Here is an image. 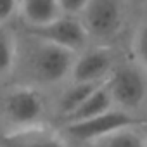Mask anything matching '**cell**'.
<instances>
[{
	"label": "cell",
	"instance_id": "obj_1",
	"mask_svg": "<svg viewBox=\"0 0 147 147\" xmlns=\"http://www.w3.org/2000/svg\"><path fill=\"white\" fill-rule=\"evenodd\" d=\"M35 40L36 43L30 57L33 75L43 83H57L66 76H71V69L78 52L45 40Z\"/></svg>",
	"mask_w": 147,
	"mask_h": 147
},
{
	"label": "cell",
	"instance_id": "obj_2",
	"mask_svg": "<svg viewBox=\"0 0 147 147\" xmlns=\"http://www.w3.org/2000/svg\"><path fill=\"white\" fill-rule=\"evenodd\" d=\"M106 83L114 104L125 111L138 107L147 95L145 69L142 66L123 64L109 73Z\"/></svg>",
	"mask_w": 147,
	"mask_h": 147
},
{
	"label": "cell",
	"instance_id": "obj_3",
	"mask_svg": "<svg viewBox=\"0 0 147 147\" xmlns=\"http://www.w3.org/2000/svg\"><path fill=\"white\" fill-rule=\"evenodd\" d=\"M135 125V118L125 111V109H107L97 116L87 118V119H80V121H67L66 126V133L76 140L82 142H99L104 137L126 128V126H133Z\"/></svg>",
	"mask_w": 147,
	"mask_h": 147
},
{
	"label": "cell",
	"instance_id": "obj_4",
	"mask_svg": "<svg viewBox=\"0 0 147 147\" xmlns=\"http://www.w3.org/2000/svg\"><path fill=\"white\" fill-rule=\"evenodd\" d=\"M30 35L33 38L45 40V42L66 47L69 50H75V52L83 50L90 38L80 18L73 14H61L45 24L31 26Z\"/></svg>",
	"mask_w": 147,
	"mask_h": 147
},
{
	"label": "cell",
	"instance_id": "obj_5",
	"mask_svg": "<svg viewBox=\"0 0 147 147\" xmlns=\"http://www.w3.org/2000/svg\"><path fill=\"white\" fill-rule=\"evenodd\" d=\"M88 36L106 40L118 33L123 23L121 0H88L78 14Z\"/></svg>",
	"mask_w": 147,
	"mask_h": 147
},
{
	"label": "cell",
	"instance_id": "obj_6",
	"mask_svg": "<svg viewBox=\"0 0 147 147\" xmlns=\"http://www.w3.org/2000/svg\"><path fill=\"white\" fill-rule=\"evenodd\" d=\"M4 111L21 128L38 125L43 116V99L31 87H16L4 99Z\"/></svg>",
	"mask_w": 147,
	"mask_h": 147
},
{
	"label": "cell",
	"instance_id": "obj_7",
	"mask_svg": "<svg viewBox=\"0 0 147 147\" xmlns=\"http://www.w3.org/2000/svg\"><path fill=\"white\" fill-rule=\"evenodd\" d=\"M113 71V55L106 47L83 49L71 69L73 82H104Z\"/></svg>",
	"mask_w": 147,
	"mask_h": 147
},
{
	"label": "cell",
	"instance_id": "obj_8",
	"mask_svg": "<svg viewBox=\"0 0 147 147\" xmlns=\"http://www.w3.org/2000/svg\"><path fill=\"white\" fill-rule=\"evenodd\" d=\"M0 147H67L52 130L40 125L23 126L16 131L0 135Z\"/></svg>",
	"mask_w": 147,
	"mask_h": 147
},
{
	"label": "cell",
	"instance_id": "obj_9",
	"mask_svg": "<svg viewBox=\"0 0 147 147\" xmlns=\"http://www.w3.org/2000/svg\"><path fill=\"white\" fill-rule=\"evenodd\" d=\"M19 14L28 28L45 24L62 14L57 0H19Z\"/></svg>",
	"mask_w": 147,
	"mask_h": 147
},
{
	"label": "cell",
	"instance_id": "obj_10",
	"mask_svg": "<svg viewBox=\"0 0 147 147\" xmlns=\"http://www.w3.org/2000/svg\"><path fill=\"white\" fill-rule=\"evenodd\" d=\"M114 107V100L111 97V92L107 88V83L106 80L75 109L67 118V121H80V119H87V118H92V116H97L107 109Z\"/></svg>",
	"mask_w": 147,
	"mask_h": 147
},
{
	"label": "cell",
	"instance_id": "obj_11",
	"mask_svg": "<svg viewBox=\"0 0 147 147\" xmlns=\"http://www.w3.org/2000/svg\"><path fill=\"white\" fill-rule=\"evenodd\" d=\"M100 83L102 82H73V85L61 97V113L64 116H69Z\"/></svg>",
	"mask_w": 147,
	"mask_h": 147
},
{
	"label": "cell",
	"instance_id": "obj_12",
	"mask_svg": "<svg viewBox=\"0 0 147 147\" xmlns=\"http://www.w3.org/2000/svg\"><path fill=\"white\" fill-rule=\"evenodd\" d=\"M97 144L100 147H147L145 145V135L133 130V126L121 128V130L104 137Z\"/></svg>",
	"mask_w": 147,
	"mask_h": 147
},
{
	"label": "cell",
	"instance_id": "obj_13",
	"mask_svg": "<svg viewBox=\"0 0 147 147\" xmlns=\"http://www.w3.org/2000/svg\"><path fill=\"white\" fill-rule=\"evenodd\" d=\"M16 55L18 47L14 35L11 33V30L5 28V24H0V78L12 71L16 64Z\"/></svg>",
	"mask_w": 147,
	"mask_h": 147
},
{
	"label": "cell",
	"instance_id": "obj_14",
	"mask_svg": "<svg viewBox=\"0 0 147 147\" xmlns=\"http://www.w3.org/2000/svg\"><path fill=\"white\" fill-rule=\"evenodd\" d=\"M135 55L138 64L147 71V21H144L135 36Z\"/></svg>",
	"mask_w": 147,
	"mask_h": 147
},
{
	"label": "cell",
	"instance_id": "obj_15",
	"mask_svg": "<svg viewBox=\"0 0 147 147\" xmlns=\"http://www.w3.org/2000/svg\"><path fill=\"white\" fill-rule=\"evenodd\" d=\"M16 12H19V0H0V24H5Z\"/></svg>",
	"mask_w": 147,
	"mask_h": 147
},
{
	"label": "cell",
	"instance_id": "obj_16",
	"mask_svg": "<svg viewBox=\"0 0 147 147\" xmlns=\"http://www.w3.org/2000/svg\"><path fill=\"white\" fill-rule=\"evenodd\" d=\"M59 7L62 11V14H73V16H78L83 7L87 5L88 0H57Z\"/></svg>",
	"mask_w": 147,
	"mask_h": 147
},
{
	"label": "cell",
	"instance_id": "obj_17",
	"mask_svg": "<svg viewBox=\"0 0 147 147\" xmlns=\"http://www.w3.org/2000/svg\"><path fill=\"white\" fill-rule=\"evenodd\" d=\"M145 145H147V133H145Z\"/></svg>",
	"mask_w": 147,
	"mask_h": 147
}]
</instances>
